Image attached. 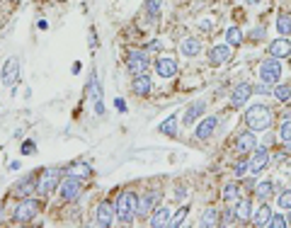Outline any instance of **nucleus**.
Masks as SVG:
<instances>
[{
    "label": "nucleus",
    "mask_w": 291,
    "mask_h": 228,
    "mask_svg": "<svg viewBox=\"0 0 291 228\" xmlns=\"http://www.w3.org/2000/svg\"><path fill=\"white\" fill-rule=\"evenodd\" d=\"M279 139L282 141H291V119H284L279 126Z\"/></svg>",
    "instance_id": "obj_35"
},
{
    "label": "nucleus",
    "mask_w": 291,
    "mask_h": 228,
    "mask_svg": "<svg viewBox=\"0 0 291 228\" xmlns=\"http://www.w3.org/2000/svg\"><path fill=\"white\" fill-rule=\"evenodd\" d=\"M114 105H116V110H119V112H124V110H126V105H124V100H121V97H116Z\"/></svg>",
    "instance_id": "obj_44"
},
{
    "label": "nucleus",
    "mask_w": 291,
    "mask_h": 228,
    "mask_svg": "<svg viewBox=\"0 0 291 228\" xmlns=\"http://www.w3.org/2000/svg\"><path fill=\"white\" fill-rule=\"evenodd\" d=\"M267 165H269V151H267L264 146H257V148L253 151V158H250V170L262 172Z\"/></svg>",
    "instance_id": "obj_15"
},
{
    "label": "nucleus",
    "mask_w": 291,
    "mask_h": 228,
    "mask_svg": "<svg viewBox=\"0 0 291 228\" xmlns=\"http://www.w3.org/2000/svg\"><path fill=\"white\" fill-rule=\"evenodd\" d=\"M180 54L187 58H194L202 54V41L199 39H194V37H187V39H182L180 41Z\"/></svg>",
    "instance_id": "obj_18"
},
{
    "label": "nucleus",
    "mask_w": 291,
    "mask_h": 228,
    "mask_svg": "<svg viewBox=\"0 0 291 228\" xmlns=\"http://www.w3.org/2000/svg\"><path fill=\"white\" fill-rule=\"evenodd\" d=\"M287 224H289V226H291V211H289V216H287Z\"/></svg>",
    "instance_id": "obj_48"
},
{
    "label": "nucleus",
    "mask_w": 291,
    "mask_h": 228,
    "mask_svg": "<svg viewBox=\"0 0 291 228\" xmlns=\"http://www.w3.org/2000/svg\"><path fill=\"white\" fill-rule=\"evenodd\" d=\"M269 221H272V209L267 204H262L260 209H257V214L253 216V224L262 228V226H269Z\"/></svg>",
    "instance_id": "obj_25"
},
{
    "label": "nucleus",
    "mask_w": 291,
    "mask_h": 228,
    "mask_svg": "<svg viewBox=\"0 0 291 228\" xmlns=\"http://www.w3.org/2000/svg\"><path fill=\"white\" fill-rule=\"evenodd\" d=\"M160 46H163V44H160V41L155 39V41H150V44H146V51H160Z\"/></svg>",
    "instance_id": "obj_43"
},
{
    "label": "nucleus",
    "mask_w": 291,
    "mask_h": 228,
    "mask_svg": "<svg viewBox=\"0 0 291 228\" xmlns=\"http://www.w3.org/2000/svg\"><path fill=\"white\" fill-rule=\"evenodd\" d=\"M158 131L165 134V136H175V134H177V116H175V114L173 116H168V119L158 126Z\"/></svg>",
    "instance_id": "obj_28"
},
{
    "label": "nucleus",
    "mask_w": 291,
    "mask_h": 228,
    "mask_svg": "<svg viewBox=\"0 0 291 228\" xmlns=\"http://www.w3.org/2000/svg\"><path fill=\"white\" fill-rule=\"evenodd\" d=\"M253 92H255V90H253L250 83H240V85H235V90H233V95H231V105L233 107H243V105L250 100Z\"/></svg>",
    "instance_id": "obj_16"
},
{
    "label": "nucleus",
    "mask_w": 291,
    "mask_h": 228,
    "mask_svg": "<svg viewBox=\"0 0 291 228\" xmlns=\"http://www.w3.org/2000/svg\"><path fill=\"white\" fill-rule=\"evenodd\" d=\"M36 214H39V201L32 199V197H25V199L17 204L12 219H15L17 224H27V221H34V219H36Z\"/></svg>",
    "instance_id": "obj_4"
},
{
    "label": "nucleus",
    "mask_w": 291,
    "mask_h": 228,
    "mask_svg": "<svg viewBox=\"0 0 291 228\" xmlns=\"http://www.w3.org/2000/svg\"><path fill=\"white\" fill-rule=\"evenodd\" d=\"M279 209H287V211H291V190H287V192H282L279 194Z\"/></svg>",
    "instance_id": "obj_38"
},
{
    "label": "nucleus",
    "mask_w": 291,
    "mask_h": 228,
    "mask_svg": "<svg viewBox=\"0 0 291 228\" xmlns=\"http://www.w3.org/2000/svg\"><path fill=\"white\" fill-rule=\"evenodd\" d=\"M235 221H238L235 209H226V211H223V216H221V226H233Z\"/></svg>",
    "instance_id": "obj_36"
},
{
    "label": "nucleus",
    "mask_w": 291,
    "mask_h": 228,
    "mask_svg": "<svg viewBox=\"0 0 291 228\" xmlns=\"http://www.w3.org/2000/svg\"><path fill=\"white\" fill-rule=\"evenodd\" d=\"M277 32H279V37H289L291 34V17L287 12L277 17Z\"/></svg>",
    "instance_id": "obj_29"
},
{
    "label": "nucleus",
    "mask_w": 291,
    "mask_h": 228,
    "mask_svg": "<svg viewBox=\"0 0 291 228\" xmlns=\"http://www.w3.org/2000/svg\"><path fill=\"white\" fill-rule=\"evenodd\" d=\"M150 66V58H148V51H131L126 56V71L136 78V76H144Z\"/></svg>",
    "instance_id": "obj_6"
},
{
    "label": "nucleus",
    "mask_w": 291,
    "mask_h": 228,
    "mask_svg": "<svg viewBox=\"0 0 291 228\" xmlns=\"http://www.w3.org/2000/svg\"><path fill=\"white\" fill-rule=\"evenodd\" d=\"M204 107H206V105H204L202 100L192 102V105L187 107V112H184V116H182V124H184V126H192V124H194V121H197V119H199V116L204 114Z\"/></svg>",
    "instance_id": "obj_22"
},
{
    "label": "nucleus",
    "mask_w": 291,
    "mask_h": 228,
    "mask_svg": "<svg viewBox=\"0 0 291 228\" xmlns=\"http://www.w3.org/2000/svg\"><path fill=\"white\" fill-rule=\"evenodd\" d=\"M255 148H257L255 131H245V134H240V136L235 139V151H238L240 155H248V153H253Z\"/></svg>",
    "instance_id": "obj_13"
},
{
    "label": "nucleus",
    "mask_w": 291,
    "mask_h": 228,
    "mask_svg": "<svg viewBox=\"0 0 291 228\" xmlns=\"http://www.w3.org/2000/svg\"><path fill=\"white\" fill-rule=\"evenodd\" d=\"M90 165H87V163H75V165H73V168H71V170H68V175H75V177H80V180H83V177H90Z\"/></svg>",
    "instance_id": "obj_32"
},
{
    "label": "nucleus",
    "mask_w": 291,
    "mask_h": 228,
    "mask_svg": "<svg viewBox=\"0 0 291 228\" xmlns=\"http://www.w3.org/2000/svg\"><path fill=\"white\" fill-rule=\"evenodd\" d=\"M260 78H262V83L277 85V83H279V78H282V58L269 56L267 61H262V66H260Z\"/></svg>",
    "instance_id": "obj_3"
},
{
    "label": "nucleus",
    "mask_w": 291,
    "mask_h": 228,
    "mask_svg": "<svg viewBox=\"0 0 291 228\" xmlns=\"http://www.w3.org/2000/svg\"><path fill=\"white\" fill-rule=\"evenodd\" d=\"M199 27H202L204 32H209V29H211V20H202V22H199Z\"/></svg>",
    "instance_id": "obj_45"
},
{
    "label": "nucleus",
    "mask_w": 291,
    "mask_h": 228,
    "mask_svg": "<svg viewBox=\"0 0 291 228\" xmlns=\"http://www.w3.org/2000/svg\"><path fill=\"white\" fill-rule=\"evenodd\" d=\"M233 56V46L226 41V44H216V46H211V54H209V61H211V66H223V63H228Z\"/></svg>",
    "instance_id": "obj_12"
},
{
    "label": "nucleus",
    "mask_w": 291,
    "mask_h": 228,
    "mask_svg": "<svg viewBox=\"0 0 291 228\" xmlns=\"http://www.w3.org/2000/svg\"><path fill=\"white\" fill-rule=\"evenodd\" d=\"M80 194H83V182H80V177L68 175L66 180H61V197L66 201H75Z\"/></svg>",
    "instance_id": "obj_7"
},
{
    "label": "nucleus",
    "mask_w": 291,
    "mask_h": 228,
    "mask_svg": "<svg viewBox=\"0 0 291 228\" xmlns=\"http://www.w3.org/2000/svg\"><path fill=\"white\" fill-rule=\"evenodd\" d=\"M146 10H148L150 20H155L158 12H160V0H148V2H146Z\"/></svg>",
    "instance_id": "obj_37"
},
{
    "label": "nucleus",
    "mask_w": 291,
    "mask_h": 228,
    "mask_svg": "<svg viewBox=\"0 0 291 228\" xmlns=\"http://www.w3.org/2000/svg\"><path fill=\"white\" fill-rule=\"evenodd\" d=\"M248 5H257V2H262V0H245Z\"/></svg>",
    "instance_id": "obj_47"
},
{
    "label": "nucleus",
    "mask_w": 291,
    "mask_h": 228,
    "mask_svg": "<svg viewBox=\"0 0 291 228\" xmlns=\"http://www.w3.org/2000/svg\"><path fill=\"white\" fill-rule=\"evenodd\" d=\"M216 126H218V119L216 116H206L199 121V126H197V139L199 141H206L214 131H216Z\"/></svg>",
    "instance_id": "obj_21"
},
{
    "label": "nucleus",
    "mask_w": 291,
    "mask_h": 228,
    "mask_svg": "<svg viewBox=\"0 0 291 228\" xmlns=\"http://www.w3.org/2000/svg\"><path fill=\"white\" fill-rule=\"evenodd\" d=\"M155 201H158V192H146L144 197L139 199V204H136V216H141V219L150 216L153 209H155Z\"/></svg>",
    "instance_id": "obj_14"
},
{
    "label": "nucleus",
    "mask_w": 291,
    "mask_h": 228,
    "mask_svg": "<svg viewBox=\"0 0 291 228\" xmlns=\"http://www.w3.org/2000/svg\"><path fill=\"white\" fill-rule=\"evenodd\" d=\"M170 219H173L170 209H168V206H158V209L153 211V216H150L148 224L153 228H163V226H170Z\"/></svg>",
    "instance_id": "obj_20"
},
{
    "label": "nucleus",
    "mask_w": 291,
    "mask_h": 228,
    "mask_svg": "<svg viewBox=\"0 0 291 228\" xmlns=\"http://www.w3.org/2000/svg\"><path fill=\"white\" fill-rule=\"evenodd\" d=\"M114 219H116L114 206H112L109 201H100V204H97V216H95V226L107 228V226H112V224H114Z\"/></svg>",
    "instance_id": "obj_8"
},
{
    "label": "nucleus",
    "mask_w": 291,
    "mask_h": 228,
    "mask_svg": "<svg viewBox=\"0 0 291 228\" xmlns=\"http://www.w3.org/2000/svg\"><path fill=\"white\" fill-rule=\"evenodd\" d=\"M87 100H90V105H92V112L97 114V116H102L105 114V102H102V85H100V80H97V73L92 71V76H90V85H87Z\"/></svg>",
    "instance_id": "obj_5"
},
{
    "label": "nucleus",
    "mask_w": 291,
    "mask_h": 228,
    "mask_svg": "<svg viewBox=\"0 0 291 228\" xmlns=\"http://www.w3.org/2000/svg\"><path fill=\"white\" fill-rule=\"evenodd\" d=\"M255 194H257V199H262V201L272 199V194H274V182H269V180L257 182V185H255Z\"/></svg>",
    "instance_id": "obj_24"
},
{
    "label": "nucleus",
    "mask_w": 291,
    "mask_h": 228,
    "mask_svg": "<svg viewBox=\"0 0 291 228\" xmlns=\"http://www.w3.org/2000/svg\"><path fill=\"white\" fill-rule=\"evenodd\" d=\"M233 170H235V175H238V177H240V175H245V172L250 170V160H245V158H243V160H240Z\"/></svg>",
    "instance_id": "obj_40"
},
{
    "label": "nucleus",
    "mask_w": 291,
    "mask_h": 228,
    "mask_svg": "<svg viewBox=\"0 0 291 228\" xmlns=\"http://www.w3.org/2000/svg\"><path fill=\"white\" fill-rule=\"evenodd\" d=\"M36 187H39V185H36V180H34V177H22V180H17V185H15L12 194L25 199V197H29V194L36 190Z\"/></svg>",
    "instance_id": "obj_19"
},
{
    "label": "nucleus",
    "mask_w": 291,
    "mask_h": 228,
    "mask_svg": "<svg viewBox=\"0 0 291 228\" xmlns=\"http://www.w3.org/2000/svg\"><path fill=\"white\" fill-rule=\"evenodd\" d=\"M245 124L250 131H267L272 126V110L267 105H253L245 112Z\"/></svg>",
    "instance_id": "obj_1"
},
{
    "label": "nucleus",
    "mask_w": 291,
    "mask_h": 228,
    "mask_svg": "<svg viewBox=\"0 0 291 228\" xmlns=\"http://www.w3.org/2000/svg\"><path fill=\"white\" fill-rule=\"evenodd\" d=\"M226 41H228L231 46H240V44H243V32L238 27H228L226 29Z\"/></svg>",
    "instance_id": "obj_30"
},
{
    "label": "nucleus",
    "mask_w": 291,
    "mask_h": 228,
    "mask_svg": "<svg viewBox=\"0 0 291 228\" xmlns=\"http://www.w3.org/2000/svg\"><path fill=\"white\" fill-rule=\"evenodd\" d=\"M0 78H2V85H15L17 83V78H20V58L12 56L5 61V66H2V73H0Z\"/></svg>",
    "instance_id": "obj_9"
},
{
    "label": "nucleus",
    "mask_w": 291,
    "mask_h": 228,
    "mask_svg": "<svg viewBox=\"0 0 291 228\" xmlns=\"http://www.w3.org/2000/svg\"><path fill=\"white\" fill-rule=\"evenodd\" d=\"M155 73L160 76V78H175L177 76V61H175V56H170V54H165V56H160L158 61H155Z\"/></svg>",
    "instance_id": "obj_11"
},
{
    "label": "nucleus",
    "mask_w": 291,
    "mask_h": 228,
    "mask_svg": "<svg viewBox=\"0 0 291 228\" xmlns=\"http://www.w3.org/2000/svg\"><path fill=\"white\" fill-rule=\"evenodd\" d=\"M61 177H63V170H58V168L46 170V172H44V177L39 180V192H41V194H51V192L58 187Z\"/></svg>",
    "instance_id": "obj_10"
},
{
    "label": "nucleus",
    "mask_w": 291,
    "mask_h": 228,
    "mask_svg": "<svg viewBox=\"0 0 291 228\" xmlns=\"http://www.w3.org/2000/svg\"><path fill=\"white\" fill-rule=\"evenodd\" d=\"M34 151H36V146H34V141H25V143H22V153H25V155H32Z\"/></svg>",
    "instance_id": "obj_41"
},
{
    "label": "nucleus",
    "mask_w": 291,
    "mask_h": 228,
    "mask_svg": "<svg viewBox=\"0 0 291 228\" xmlns=\"http://www.w3.org/2000/svg\"><path fill=\"white\" fill-rule=\"evenodd\" d=\"M250 211H253V204L248 199H238L235 204V216H238V221H250Z\"/></svg>",
    "instance_id": "obj_27"
},
{
    "label": "nucleus",
    "mask_w": 291,
    "mask_h": 228,
    "mask_svg": "<svg viewBox=\"0 0 291 228\" xmlns=\"http://www.w3.org/2000/svg\"><path fill=\"white\" fill-rule=\"evenodd\" d=\"M253 37H255V39H260V37L264 39V27H262V29H255V32H253Z\"/></svg>",
    "instance_id": "obj_46"
},
{
    "label": "nucleus",
    "mask_w": 291,
    "mask_h": 228,
    "mask_svg": "<svg viewBox=\"0 0 291 228\" xmlns=\"http://www.w3.org/2000/svg\"><path fill=\"white\" fill-rule=\"evenodd\" d=\"M202 226H206V228L221 226V214H218L216 209H206L202 214Z\"/></svg>",
    "instance_id": "obj_26"
},
{
    "label": "nucleus",
    "mask_w": 291,
    "mask_h": 228,
    "mask_svg": "<svg viewBox=\"0 0 291 228\" xmlns=\"http://www.w3.org/2000/svg\"><path fill=\"white\" fill-rule=\"evenodd\" d=\"M187 214H189V206H182V209L175 214L173 219H170V226H173V228L182 226V224H184V219H187Z\"/></svg>",
    "instance_id": "obj_33"
},
{
    "label": "nucleus",
    "mask_w": 291,
    "mask_h": 228,
    "mask_svg": "<svg viewBox=\"0 0 291 228\" xmlns=\"http://www.w3.org/2000/svg\"><path fill=\"white\" fill-rule=\"evenodd\" d=\"M136 204H139V197H136L134 192H121L119 199H116V204H114L116 221L131 224V219L136 216Z\"/></svg>",
    "instance_id": "obj_2"
},
{
    "label": "nucleus",
    "mask_w": 291,
    "mask_h": 228,
    "mask_svg": "<svg viewBox=\"0 0 291 228\" xmlns=\"http://www.w3.org/2000/svg\"><path fill=\"white\" fill-rule=\"evenodd\" d=\"M274 97L282 100V102H287V100L291 97V87L289 85H277L274 87Z\"/></svg>",
    "instance_id": "obj_34"
},
{
    "label": "nucleus",
    "mask_w": 291,
    "mask_h": 228,
    "mask_svg": "<svg viewBox=\"0 0 291 228\" xmlns=\"http://www.w3.org/2000/svg\"><path fill=\"white\" fill-rule=\"evenodd\" d=\"M284 226H289V224H287V216H282V214H272L269 228H284Z\"/></svg>",
    "instance_id": "obj_39"
},
{
    "label": "nucleus",
    "mask_w": 291,
    "mask_h": 228,
    "mask_svg": "<svg viewBox=\"0 0 291 228\" xmlns=\"http://www.w3.org/2000/svg\"><path fill=\"white\" fill-rule=\"evenodd\" d=\"M257 95H269V92H274V90H269V83L267 85H257V87H253Z\"/></svg>",
    "instance_id": "obj_42"
},
{
    "label": "nucleus",
    "mask_w": 291,
    "mask_h": 228,
    "mask_svg": "<svg viewBox=\"0 0 291 228\" xmlns=\"http://www.w3.org/2000/svg\"><path fill=\"white\" fill-rule=\"evenodd\" d=\"M238 197H240V185L238 182H231V185L223 187V201H233Z\"/></svg>",
    "instance_id": "obj_31"
},
{
    "label": "nucleus",
    "mask_w": 291,
    "mask_h": 228,
    "mask_svg": "<svg viewBox=\"0 0 291 228\" xmlns=\"http://www.w3.org/2000/svg\"><path fill=\"white\" fill-rule=\"evenodd\" d=\"M267 51H269V56H274V58H287L291 54V41L287 37H279L277 41H272L267 46Z\"/></svg>",
    "instance_id": "obj_17"
},
{
    "label": "nucleus",
    "mask_w": 291,
    "mask_h": 228,
    "mask_svg": "<svg viewBox=\"0 0 291 228\" xmlns=\"http://www.w3.org/2000/svg\"><path fill=\"white\" fill-rule=\"evenodd\" d=\"M150 87H153V83H150V78L148 76H136L134 78V83H131V90H134V95H139V97H148L150 95Z\"/></svg>",
    "instance_id": "obj_23"
}]
</instances>
